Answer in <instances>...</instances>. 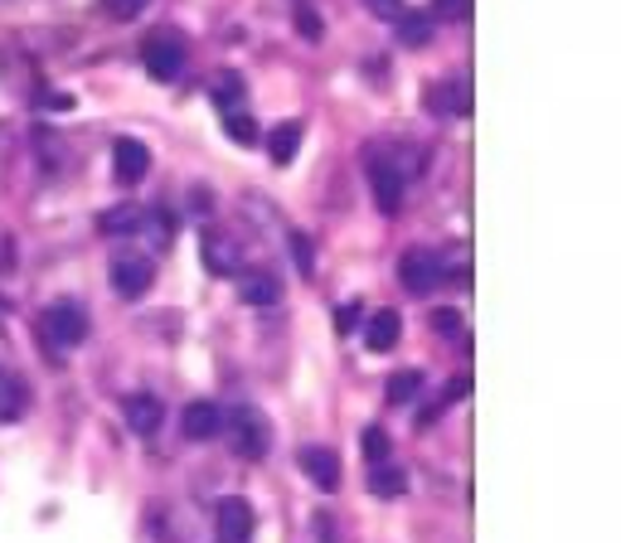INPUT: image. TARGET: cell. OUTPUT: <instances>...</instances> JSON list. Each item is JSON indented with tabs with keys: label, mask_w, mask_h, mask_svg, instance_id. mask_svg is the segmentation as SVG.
Segmentation results:
<instances>
[{
	"label": "cell",
	"mask_w": 621,
	"mask_h": 543,
	"mask_svg": "<svg viewBox=\"0 0 621 543\" xmlns=\"http://www.w3.org/2000/svg\"><path fill=\"white\" fill-rule=\"evenodd\" d=\"M185 59H189V49H185V39H180L175 30H156V34H146V44H141V63H146V73H151L156 83H175V78L185 73Z\"/></svg>",
	"instance_id": "obj_1"
},
{
	"label": "cell",
	"mask_w": 621,
	"mask_h": 543,
	"mask_svg": "<svg viewBox=\"0 0 621 543\" xmlns=\"http://www.w3.org/2000/svg\"><path fill=\"white\" fill-rule=\"evenodd\" d=\"M223 432H229V447L239 451L243 461H263L267 447H273V437H267V417L253 413V407H233V413H223Z\"/></svg>",
	"instance_id": "obj_2"
},
{
	"label": "cell",
	"mask_w": 621,
	"mask_h": 543,
	"mask_svg": "<svg viewBox=\"0 0 621 543\" xmlns=\"http://www.w3.org/2000/svg\"><path fill=\"white\" fill-rule=\"evenodd\" d=\"M39 331L54 349H73V345H83L88 339V311L78 301H54V305H44Z\"/></svg>",
	"instance_id": "obj_3"
},
{
	"label": "cell",
	"mask_w": 621,
	"mask_h": 543,
	"mask_svg": "<svg viewBox=\"0 0 621 543\" xmlns=\"http://www.w3.org/2000/svg\"><path fill=\"white\" fill-rule=\"evenodd\" d=\"M369 189H375V204L383 213H399L403 209V185H409V175H403V165L393 161V155H379L369 151Z\"/></svg>",
	"instance_id": "obj_4"
},
{
	"label": "cell",
	"mask_w": 621,
	"mask_h": 543,
	"mask_svg": "<svg viewBox=\"0 0 621 543\" xmlns=\"http://www.w3.org/2000/svg\"><path fill=\"white\" fill-rule=\"evenodd\" d=\"M399 281L413 291V297H427L433 287H442V257L427 253V247H409L399 263Z\"/></svg>",
	"instance_id": "obj_5"
},
{
	"label": "cell",
	"mask_w": 621,
	"mask_h": 543,
	"mask_svg": "<svg viewBox=\"0 0 621 543\" xmlns=\"http://www.w3.org/2000/svg\"><path fill=\"white\" fill-rule=\"evenodd\" d=\"M214 534H219V543H253V505L239 500V495L219 500V519H214Z\"/></svg>",
	"instance_id": "obj_6"
},
{
	"label": "cell",
	"mask_w": 621,
	"mask_h": 543,
	"mask_svg": "<svg viewBox=\"0 0 621 543\" xmlns=\"http://www.w3.org/2000/svg\"><path fill=\"white\" fill-rule=\"evenodd\" d=\"M151 281H156L151 257H117V263H112V287H117V297L137 301L151 291Z\"/></svg>",
	"instance_id": "obj_7"
},
{
	"label": "cell",
	"mask_w": 621,
	"mask_h": 543,
	"mask_svg": "<svg viewBox=\"0 0 621 543\" xmlns=\"http://www.w3.org/2000/svg\"><path fill=\"white\" fill-rule=\"evenodd\" d=\"M112 170H117L122 185H141L146 170H151V151H146L137 136H122V141L112 146Z\"/></svg>",
	"instance_id": "obj_8"
},
{
	"label": "cell",
	"mask_w": 621,
	"mask_h": 543,
	"mask_svg": "<svg viewBox=\"0 0 621 543\" xmlns=\"http://www.w3.org/2000/svg\"><path fill=\"white\" fill-rule=\"evenodd\" d=\"M297 461H301V471L311 475L315 490H325V495L341 490V457H335L331 447H301Z\"/></svg>",
	"instance_id": "obj_9"
},
{
	"label": "cell",
	"mask_w": 621,
	"mask_h": 543,
	"mask_svg": "<svg viewBox=\"0 0 621 543\" xmlns=\"http://www.w3.org/2000/svg\"><path fill=\"white\" fill-rule=\"evenodd\" d=\"M180 432H185L189 441H214V437H223V407L209 403V398L189 403L185 417H180Z\"/></svg>",
	"instance_id": "obj_10"
},
{
	"label": "cell",
	"mask_w": 621,
	"mask_h": 543,
	"mask_svg": "<svg viewBox=\"0 0 621 543\" xmlns=\"http://www.w3.org/2000/svg\"><path fill=\"white\" fill-rule=\"evenodd\" d=\"M165 423V403L156 398V393H131L127 398V427L137 437H156Z\"/></svg>",
	"instance_id": "obj_11"
},
{
	"label": "cell",
	"mask_w": 621,
	"mask_h": 543,
	"mask_svg": "<svg viewBox=\"0 0 621 543\" xmlns=\"http://www.w3.org/2000/svg\"><path fill=\"white\" fill-rule=\"evenodd\" d=\"M427 107H433L437 117H467V112H471V83L447 78V83L427 88Z\"/></svg>",
	"instance_id": "obj_12"
},
{
	"label": "cell",
	"mask_w": 621,
	"mask_h": 543,
	"mask_svg": "<svg viewBox=\"0 0 621 543\" xmlns=\"http://www.w3.org/2000/svg\"><path fill=\"white\" fill-rule=\"evenodd\" d=\"M399 335H403V315H399V311H389V305H383V311H375V315L365 321V345L375 349V355H383V349L399 345Z\"/></svg>",
	"instance_id": "obj_13"
},
{
	"label": "cell",
	"mask_w": 621,
	"mask_h": 543,
	"mask_svg": "<svg viewBox=\"0 0 621 543\" xmlns=\"http://www.w3.org/2000/svg\"><path fill=\"white\" fill-rule=\"evenodd\" d=\"M199 253H205V267L214 272V277H229V272H239V267H243V253L229 243V238H219V233H205Z\"/></svg>",
	"instance_id": "obj_14"
},
{
	"label": "cell",
	"mask_w": 621,
	"mask_h": 543,
	"mask_svg": "<svg viewBox=\"0 0 621 543\" xmlns=\"http://www.w3.org/2000/svg\"><path fill=\"white\" fill-rule=\"evenodd\" d=\"M239 297L248 305H277L281 301V281L273 277V272H248V277L239 281Z\"/></svg>",
	"instance_id": "obj_15"
},
{
	"label": "cell",
	"mask_w": 621,
	"mask_h": 543,
	"mask_svg": "<svg viewBox=\"0 0 621 543\" xmlns=\"http://www.w3.org/2000/svg\"><path fill=\"white\" fill-rule=\"evenodd\" d=\"M393 25H399V39L409 44V49H427V44H433V15H427V10H403Z\"/></svg>",
	"instance_id": "obj_16"
},
{
	"label": "cell",
	"mask_w": 621,
	"mask_h": 543,
	"mask_svg": "<svg viewBox=\"0 0 621 543\" xmlns=\"http://www.w3.org/2000/svg\"><path fill=\"white\" fill-rule=\"evenodd\" d=\"M30 407V393L15 373H0V423H20Z\"/></svg>",
	"instance_id": "obj_17"
},
{
	"label": "cell",
	"mask_w": 621,
	"mask_h": 543,
	"mask_svg": "<svg viewBox=\"0 0 621 543\" xmlns=\"http://www.w3.org/2000/svg\"><path fill=\"white\" fill-rule=\"evenodd\" d=\"M297 146H301V122H281V127L267 136V151H273L277 165H291V161H297Z\"/></svg>",
	"instance_id": "obj_18"
},
{
	"label": "cell",
	"mask_w": 621,
	"mask_h": 543,
	"mask_svg": "<svg viewBox=\"0 0 621 543\" xmlns=\"http://www.w3.org/2000/svg\"><path fill=\"white\" fill-rule=\"evenodd\" d=\"M97 229L103 233H137L141 229V209L137 204H117V209H107L103 219H97Z\"/></svg>",
	"instance_id": "obj_19"
},
{
	"label": "cell",
	"mask_w": 621,
	"mask_h": 543,
	"mask_svg": "<svg viewBox=\"0 0 621 543\" xmlns=\"http://www.w3.org/2000/svg\"><path fill=\"white\" fill-rule=\"evenodd\" d=\"M214 102H219V112H239L243 107V73H219L214 78Z\"/></svg>",
	"instance_id": "obj_20"
},
{
	"label": "cell",
	"mask_w": 621,
	"mask_h": 543,
	"mask_svg": "<svg viewBox=\"0 0 621 543\" xmlns=\"http://www.w3.org/2000/svg\"><path fill=\"white\" fill-rule=\"evenodd\" d=\"M417 393H423V373H417V369H403V373H393V379H389V403H413L417 398Z\"/></svg>",
	"instance_id": "obj_21"
},
{
	"label": "cell",
	"mask_w": 621,
	"mask_h": 543,
	"mask_svg": "<svg viewBox=\"0 0 621 543\" xmlns=\"http://www.w3.org/2000/svg\"><path fill=\"white\" fill-rule=\"evenodd\" d=\"M467 393H471V379H451L447 389H442V398H437V407H427V413L417 417V427H423V423H437V417H442L451 403H461V398H467Z\"/></svg>",
	"instance_id": "obj_22"
},
{
	"label": "cell",
	"mask_w": 621,
	"mask_h": 543,
	"mask_svg": "<svg viewBox=\"0 0 621 543\" xmlns=\"http://www.w3.org/2000/svg\"><path fill=\"white\" fill-rule=\"evenodd\" d=\"M223 131H229L239 146H253V141H257V122L248 117L243 107H239V112H223Z\"/></svg>",
	"instance_id": "obj_23"
},
{
	"label": "cell",
	"mask_w": 621,
	"mask_h": 543,
	"mask_svg": "<svg viewBox=\"0 0 621 543\" xmlns=\"http://www.w3.org/2000/svg\"><path fill=\"white\" fill-rule=\"evenodd\" d=\"M359 447H365V461H369V466H383V461H389V432H383V427H365Z\"/></svg>",
	"instance_id": "obj_24"
},
{
	"label": "cell",
	"mask_w": 621,
	"mask_h": 543,
	"mask_svg": "<svg viewBox=\"0 0 621 543\" xmlns=\"http://www.w3.org/2000/svg\"><path fill=\"white\" fill-rule=\"evenodd\" d=\"M369 490H375V495H403V490H409V481H403V471H393V466H375V475H369Z\"/></svg>",
	"instance_id": "obj_25"
},
{
	"label": "cell",
	"mask_w": 621,
	"mask_h": 543,
	"mask_svg": "<svg viewBox=\"0 0 621 543\" xmlns=\"http://www.w3.org/2000/svg\"><path fill=\"white\" fill-rule=\"evenodd\" d=\"M146 5H151V0H103V15L117 20V25H127V20H137Z\"/></svg>",
	"instance_id": "obj_26"
},
{
	"label": "cell",
	"mask_w": 621,
	"mask_h": 543,
	"mask_svg": "<svg viewBox=\"0 0 621 543\" xmlns=\"http://www.w3.org/2000/svg\"><path fill=\"white\" fill-rule=\"evenodd\" d=\"M427 15L461 25V20H471V0H433V10H427Z\"/></svg>",
	"instance_id": "obj_27"
},
{
	"label": "cell",
	"mask_w": 621,
	"mask_h": 543,
	"mask_svg": "<svg viewBox=\"0 0 621 543\" xmlns=\"http://www.w3.org/2000/svg\"><path fill=\"white\" fill-rule=\"evenodd\" d=\"M291 263H297V272H315V247H311V238L307 233H291Z\"/></svg>",
	"instance_id": "obj_28"
},
{
	"label": "cell",
	"mask_w": 621,
	"mask_h": 543,
	"mask_svg": "<svg viewBox=\"0 0 621 543\" xmlns=\"http://www.w3.org/2000/svg\"><path fill=\"white\" fill-rule=\"evenodd\" d=\"M297 34H301V39H321V34H325L321 15H315L311 5H297Z\"/></svg>",
	"instance_id": "obj_29"
},
{
	"label": "cell",
	"mask_w": 621,
	"mask_h": 543,
	"mask_svg": "<svg viewBox=\"0 0 621 543\" xmlns=\"http://www.w3.org/2000/svg\"><path fill=\"white\" fill-rule=\"evenodd\" d=\"M433 331H437V335H447V339H451V335H461V315H457V311H437V315H433Z\"/></svg>",
	"instance_id": "obj_30"
},
{
	"label": "cell",
	"mask_w": 621,
	"mask_h": 543,
	"mask_svg": "<svg viewBox=\"0 0 621 543\" xmlns=\"http://www.w3.org/2000/svg\"><path fill=\"white\" fill-rule=\"evenodd\" d=\"M355 325H359V301H349V305H341V311H335V331L349 335Z\"/></svg>",
	"instance_id": "obj_31"
},
{
	"label": "cell",
	"mask_w": 621,
	"mask_h": 543,
	"mask_svg": "<svg viewBox=\"0 0 621 543\" xmlns=\"http://www.w3.org/2000/svg\"><path fill=\"white\" fill-rule=\"evenodd\" d=\"M365 5H369V10H375V15H379V20H399V15H403V10H409V5H403V0H365Z\"/></svg>",
	"instance_id": "obj_32"
}]
</instances>
